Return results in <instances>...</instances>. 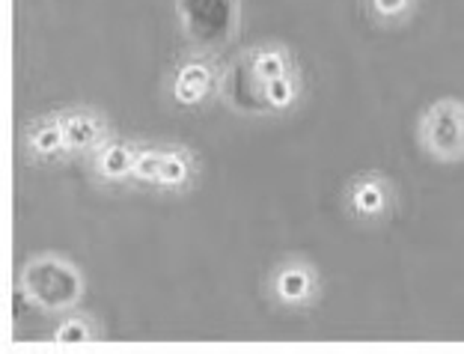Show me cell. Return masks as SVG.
Returning a JSON list of instances; mask_svg holds the SVG:
<instances>
[{
    "label": "cell",
    "instance_id": "6da1fadb",
    "mask_svg": "<svg viewBox=\"0 0 464 354\" xmlns=\"http://www.w3.org/2000/svg\"><path fill=\"white\" fill-rule=\"evenodd\" d=\"M227 62L218 51L208 48H191L167 72L164 81V96L176 110H206L208 104L218 99L220 87H224Z\"/></svg>",
    "mask_w": 464,
    "mask_h": 354
},
{
    "label": "cell",
    "instance_id": "7a4b0ae2",
    "mask_svg": "<svg viewBox=\"0 0 464 354\" xmlns=\"http://www.w3.org/2000/svg\"><path fill=\"white\" fill-rule=\"evenodd\" d=\"M268 304L289 316H304L322 304L324 274L307 254H283L262 280Z\"/></svg>",
    "mask_w": 464,
    "mask_h": 354
},
{
    "label": "cell",
    "instance_id": "3957f363",
    "mask_svg": "<svg viewBox=\"0 0 464 354\" xmlns=\"http://www.w3.org/2000/svg\"><path fill=\"white\" fill-rule=\"evenodd\" d=\"M417 146L429 161L464 164V99L438 96L417 117Z\"/></svg>",
    "mask_w": 464,
    "mask_h": 354
},
{
    "label": "cell",
    "instance_id": "277c9868",
    "mask_svg": "<svg viewBox=\"0 0 464 354\" xmlns=\"http://www.w3.org/2000/svg\"><path fill=\"white\" fill-rule=\"evenodd\" d=\"M343 212L354 226L378 229L384 226L399 208V185L390 173L369 167L354 176H348L343 185Z\"/></svg>",
    "mask_w": 464,
    "mask_h": 354
},
{
    "label": "cell",
    "instance_id": "5b68a950",
    "mask_svg": "<svg viewBox=\"0 0 464 354\" xmlns=\"http://www.w3.org/2000/svg\"><path fill=\"white\" fill-rule=\"evenodd\" d=\"M140 143L143 140L125 138V134H113V138H108L99 149H92L87 158L81 161L87 179L96 187H104V191H122V187H131Z\"/></svg>",
    "mask_w": 464,
    "mask_h": 354
},
{
    "label": "cell",
    "instance_id": "8992f818",
    "mask_svg": "<svg viewBox=\"0 0 464 354\" xmlns=\"http://www.w3.org/2000/svg\"><path fill=\"white\" fill-rule=\"evenodd\" d=\"M18 149H21V161L30 167H54L63 161H72L60 108L42 110L36 117H30L18 134Z\"/></svg>",
    "mask_w": 464,
    "mask_h": 354
},
{
    "label": "cell",
    "instance_id": "52a82bcc",
    "mask_svg": "<svg viewBox=\"0 0 464 354\" xmlns=\"http://www.w3.org/2000/svg\"><path fill=\"white\" fill-rule=\"evenodd\" d=\"M60 117H63V129H66L72 161H83L92 149H99L104 140L116 134L111 117L99 104H90V101L63 104Z\"/></svg>",
    "mask_w": 464,
    "mask_h": 354
},
{
    "label": "cell",
    "instance_id": "ba28073f",
    "mask_svg": "<svg viewBox=\"0 0 464 354\" xmlns=\"http://www.w3.org/2000/svg\"><path fill=\"white\" fill-rule=\"evenodd\" d=\"M199 179H203V161H199L194 146L164 140V161L152 194L164 196V200H182V196L197 191Z\"/></svg>",
    "mask_w": 464,
    "mask_h": 354
},
{
    "label": "cell",
    "instance_id": "9c48e42d",
    "mask_svg": "<svg viewBox=\"0 0 464 354\" xmlns=\"http://www.w3.org/2000/svg\"><path fill=\"white\" fill-rule=\"evenodd\" d=\"M245 69H247V78L253 81V87H256V83L295 75V72H301V62L289 42L262 39L245 54Z\"/></svg>",
    "mask_w": 464,
    "mask_h": 354
},
{
    "label": "cell",
    "instance_id": "30bf717a",
    "mask_svg": "<svg viewBox=\"0 0 464 354\" xmlns=\"http://www.w3.org/2000/svg\"><path fill=\"white\" fill-rule=\"evenodd\" d=\"M104 340H108L104 321L92 310H83V307L57 312L54 325L45 330V342H51V346H66V349L96 346V342H104Z\"/></svg>",
    "mask_w": 464,
    "mask_h": 354
},
{
    "label": "cell",
    "instance_id": "8fae6325",
    "mask_svg": "<svg viewBox=\"0 0 464 354\" xmlns=\"http://www.w3.org/2000/svg\"><path fill=\"white\" fill-rule=\"evenodd\" d=\"M256 99L262 104V110L271 113V117H286V113H295L307 99V83H304L301 72L268 83H256Z\"/></svg>",
    "mask_w": 464,
    "mask_h": 354
},
{
    "label": "cell",
    "instance_id": "7c38bea8",
    "mask_svg": "<svg viewBox=\"0 0 464 354\" xmlns=\"http://www.w3.org/2000/svg\"><path fill=\"white\" fill-rule=\"evenodd\" d=\"M369 24L382 30H402L420 13V0H361Z\"/></svg>",
    "mask_w": 464,
    "mask_h": 354
},
{
    "label": "cell",
    "instance_id": "4fadbf2b",
    "mask_svg": "<svg viewBox=\"0 0 464 354\" xmlns=\"http://www.w3.org/2000/svg\"><path fill=\"white\" fill-rule=\"evenodd\" d=\"M161 161H164V143L155 140H143L140 152H137V164H134V176H131V187L134 191H155L158 173H161Z\"/></svg>",
    "mask_w": 464,
    "mask_h": 354
}]
</instances>
